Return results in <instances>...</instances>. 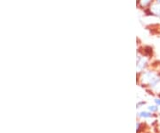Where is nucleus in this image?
<instances>
[{"label":"nucleus","instance_id":"2","mask_svg":"<svg viewBox=\"0 0 160 133\" xmlns=\"http://www.w3.org/2000/svg\"><path fill=\"white\" fill-rule=\"evenodd\" d=\"M149 109L151 111V112H157V111L158 110V107L156 106V105H152V106H149Z\"/></svg>","mask_w":160,"mask_h":133},{"label":"nucleus","instance_id":"1","mask_svg":"<svg viewBox=\"0 0 160 133\" xmlns=\"http://www.w3.org/2000/svg\"><path fill=\"white\" fill-rule=\"evenodd\" d=\"M140 116L141 117H144V118H149V117L152 116V114L150 113H148V112H142V113L140 114Z\"/></svg>","mask_w":160,"mask_h":133},{"label":"nucleus","instance_id":"3","mask_svg":"<svg viewBox=\"0 0 160 133\" xmlns=\"http://www.w3.org/2000/svg\"><path fill=\"white\" fill-rule=\"evenodd\" d=\"M155 103L158 104V105H160V99H156L155 100Z\"/></svg>","mask_w":160,"mask_h":133}]
</instances>
